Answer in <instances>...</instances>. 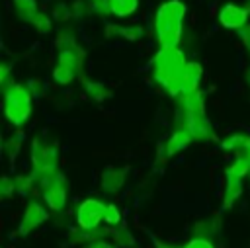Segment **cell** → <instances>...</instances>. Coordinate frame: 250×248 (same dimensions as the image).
Listing matches in <instances>:
<instances>
[{
  "label": "cell",
  "mask_w": 250,
  "mask_h": 248,
  "mask_svg": "<svg viewBox=\"0 0 250 248\" xmlns=\"http://www.w3.org/2000/svg\"><path fill=\"white\" fill-rule=\"evenodd\" d=\"M186 16V6L180 0H168L160 4L154 18V31L160 49H178L182 39V21Z\"/></svg>",
  "instance_id": "6da1fadb"
},
{
  "label": "cell",
  "mask_w": 250,
  "mask_h": 248,
  "mask_svg": "<svg viewBox=\"0 0 250 248\" xmlns=\"http://www.w3.org/2000/svg\"><path fill=\"white\" fill-rule=\"evenodd\" d=\"M186 66V59L178 49H160L154 57V78L160 86L166 88L168 94H182L180 74Z\"/></svg>",
  "instance_id": "7a4b0ae2"
},
{
  "label": "cell",
  "mask_w": 250,
  "mask_h": 248,
  "mask_svg": "<svg viewBox=\"0 0 250 248\" xmlns=\"http://www.w3.org/2000/svg\"><path fill=\"white\" fill-rule=\"evenodd\" d=\"M182 129H186L191 139H207L211 137V125L205 117V102L199 92L184 94L180 103Z\"/></svg>",
  "instance_id": "3957f363"
},
{
  "label": "cell",
  "mask_w": 250,
  "mask_h": 248,
  "mask_svg": "<svg viewBox=\"0 0 250 248\" xmlns=\"http://www.w3.org/2000/svg\"><path fill=\"white\" fill-rule=\"evenodd\" d=\"M4 111L14 125H21L31 113V92L21 84H10L4 90Z\"/></svg>",
  "instance_id": "277c9868"
},
{
  "label": "cell",
  "mask_w": 250,
  "mask_h": 248,
  "mask_svg": "<svg viewBox=\"0 0 250 248\" xmlns=\"http://www.w3.org/2000/svg\"><path fill=\"white\" fill-rule=\"evenodd\" d=\"M250 176V164L246 160L236 158L234 164H230L225 172V197H223V207L230 209L234 205V201L240 197L242 193V178Z\"/></svg>",
  "instance_id": "5b68a950"
},
{
  "label": "cell",
  "mask_w": 250,
  "mask_h": 248,
  "mask_svg": "<svg viewBox=\"0 0 250 248\" xmlns=\"http://www.w3.org/2000/svg\"><path fill=\"white\" fill-rule=\"evenodd\" d=\"M57 148L51 145H43L41 141H33L31 146V164H33V178L35 182L43 176L57 172Z\"/></svg>",
  "instance_id": "8992f818"
},
{
  "label": "cell",
  "mask_w": 250,
  "mask_h": 248,
  "mask_svg": "<svg viewBox=\"0 0 250 248\" xmlns=\"http://www.w3.org/2000/svg\"><path fill=\"white\" fill-rule=\"evenodd\" d=\"M105 203H102L96 197H88L84 199L78 209H76V223L80 228L84 230H96L100 227V223H104V215H105Z\"/></svg>",
  "instance_id": "52a82bcc"
},
{
  "label": "cell",
  "mask_w": 250,
  "mask_h": 248,
  "mask_svg": "<svg viewBox=\"0 0 250 248\" xmlns=\"http://www.w3.org/2000/svg\"><path fill=\"white\" fill-rule=\"evenodd\" d=\"M47 219H49L47 209L41 203L31 201L25 207V211H23V217H21V223H20V228L18 230H20V234H29L31 230H35L37 227H41Z\"/></svg>",
  "instance_id": "ba28073f"
},
{
  "label": "cell",
  "mask_w": 250,
  "mask_h": 248,
  "mask_svg": "<svg viewBox=\"0 0 250 248\" xmlns=\"http://www.w3.org/2000/svg\"><path fill=\"white\" fill-rule=\"evenodd\" d=\"M219 21L229 29H242L248 23V10L238 4H225L219 12Z\"/></svg>",
  "instance_id": "9c48e42d"
},
{
  "label": "cell",
  "mask_w": 250,
  "mask_h": 248,
  "mask_svg": "<svg viewBox=\"0 0 250 248\" xmlns=\"http://www.w3.org/2000/svg\"><path fill=\"white\" fill-rule=\"evenodd\" d=\"M221 146H223L225 150L234 152L240 160H246V162L250 164V137H248V135H242V133L230 135V137H227V139L221 143Z\"/></svg>",
  "instance_id": "30bf717a"
},
{
  "label": "cell",
  "mask_w": 250,
  "mask_h": 248,
  "mask_svg": "<svg viewBox=\"0 0 250 248\" xmlns=\"http://www.w3.org/2000/svg\"><path fill=\"white\" fill-rule=\"evenodd\" d=\"M201 66L197 62H186L182 74H180V88H182V94H191V92H197V84L201 80Z\"/></svg>",
  "instance_id": "8fae6325"
},
{
  "label": "cell",
  "mask_w": 250,
  "mask_h": 248,
  "mask_svg": "<svg viewBox=\"0 0 250 248\" xmlns=\"http://www.w3.org/2000/svg\"><path fill=\"white\" fill-rule=\"evenodd\" d=\"M189 143H191V135H189L186 129H178V131H176V133H172V135H170V139L166 141L164 152H166V156H172V154H176V152L184 150Z\"/></svg>",
  "instance_id": "7c38bea8"
},
{
  "label": "cell",
  "mask_w": 250,
  "mask_h": 248,
  "mask_svg": "<svg viewBox=\"0 0 250 248\" xmlns=\"http://www.w3.org/2000/svg\"><path fill=\"white\" fill-rule=\"evenodd\" d=\"M123 184H125V170L111 168V170H105L102 176V187L107 193H115Z\"/></svg>",
  "instance_id": "4fadbf2b"
},
{
  "label": "cell",
  "mask_w": 250,
  "mask_h": 248,
  "mask_svg": "<svg viewBox=\"0 0 250 248\" xmlns=\"http://www.w3.org/2000/svg\"><path fill=\"white\" fill-rule=\"evenodd\" d=\"M14 10L18 14V18L23 21H31L39 12L35 0H14Z\"/></svg>",
  "instance_id": "5bb4252c"
},
{
  "label": "cell",
  "mask_w": 250,
  "mask_h": 248,
  "mask_svg": "<svg viewBox=\"0 0 250 248\" xmlns=\"http://www.w3.org/2000/svg\"><path fill=\"white\" fill-rule=\"evenodd\" d=\"M139 8V0H109V10L117 18H127Z\"/></svg>",
  "instance_id": "9a60e30c"
},
{
  "label": "cell",
  "mask_w": 250,
  "mask_h": 248,
  "mask_svg": "<svg viewBox=\"0 0 250 248\" xmlns=\"http://www.w3.org/2000/svg\"><path fill=\"white\" fill-rule=\"evenodd\" d=\"M217 230H219V221H217L215 217H207V219H203V221H197V225H195V228H193L195 238H207V240H209V236H213Z\"/></svg>",
  "instance_id": "2e32d148"
},
{
  "label": "cell",
  "mask_w": 250,
  "mask_h": 248,
  "mask_svg": "<svg viewBox=\"0 0 250 248\" xmlns=\"http://www.w3.org/2000/svg\"><path fill=\"white\" fill-rule=\"evenodd\" d=\"M105 33H107V35H119V37L131 39V41L143 37V29H141V27H135V25H131V27H123V25H107V27H105Z\"/></svg>",
  "instance_id": "e0dca14e"
},
{
  "label": "cell",
  "mask_w": 250,
  "mask_h": 248,
  "mask_svg": "<svg viewBox=\"0 0 250 248\" xmlns=\"http://www.w3.org/2000/svg\"><path fill=\"white\" fill-rule=\"evenodd\" d=\"M86 92L92 100L100 102V100H105L109 96V90L102 84V82H86Z\"/></svg>",
  "instance_id": "ac0fdd59"
},
{
  "label": "cell",
  "mask_w": 250,
  "mask_h": 248,
  "mask_svg": "<svg viewBox=\"0 0 250 248\" xmlns=\"http://www.w3.org/2000/svg\"><path fill=\"white\" fill-rule=\"evenodd\" d=\"M74 74H76V70H72V68H68V66H62V64H57L55 70H53V78H55L59 84H68V82H72Z\"/></svg>",
  "instance_id": "d6986e66"
},
{
  "label": "cell",
  "mask_w": 250,
  "mask_h": 248,
  "mask_svg": "<svg viewBox=\"0 0 250 248\" xmlns=\"http://www.w3.org/2000/svg\"><path fill=\"white\" fill-rule=\"evenodd\" d=\"M33 27H35V31H39V33H47V31H51V18L47 16V14H41V12H37V16L29 21Z\"/></svg>",
  "instance_id": "ffe728a7"
},
{
  "label": "cell",
  "mask_w": 250,
  "mask_h": 248,
  "mask_svg": "<svg viewBox=\"0 0 250 248\" xmlns=\"http://www.w3.org/2000/svg\"><path fill=\"white\" fill-rule=\"evenodd\" d=\"M119 221H121V213H119V209L115 207V205H107L105 207V215H104V223L107 225V227H115V225H119Z\"/></svg>",
  "instance_id": "44dd1931"
},
{
  "label": "cell",
  "mask_w": 250,
  "mask_h": 248,
  "mask_svg": "<svg viewBox=\"0 0 250 248\" xmlns=\"http://www.w3.org/2000/svg\"><path fill=\"white\" fill-rule=\"evenodd\" d=\"M111 236H113V240L119 244V246H125V248H129V246H133L135 244V238H133V234L129 232V230H117V232H111Z\"/></svg>",
  "instance_id": "7402d4cb"
},
{
  "label": "cell",
  "mask_w": 250,
  "mask_h": 248,
  "mask_svg": "<svg viewBox=\"0 0 250 248\" xmlns=\"http://www.w3.org/2000/svg\"><path fill=\"white\" fill-rule=\"evenodd\" d=\"M86 2L90 6V12H94L98 16H104V14L111 12L109 10V0H86Z\"/></svg>",
  "instance_id": "603a6c76"
},
{
  "label": "cell",
  "mask_w": 250,
  "mask_h": 248,
  "mask_svg": "<svg viewBox=\"0 0 250 248\" xmlns=\"http://www.w3.org/2000/svg\"><path fill=\"white\" fill-rule=\"evenodd\" d=\"M14 191H16V180L4 176V178H2V184H0V193H2V197L6 199V197H10Z\"/></svg>",
  "instance_id": "cb8c5ba5"
},
{
  "label": "cell",
  "mask_w": 250,
  "mask_h": 248,
  "mask_svg": "<svg viewBox=\"0 0 250 248\" xmlns=\"http://www.w3.org/2000/svg\"><path fill=\"white\" fill-rule=\"evenodd\" d=\"M21 139H23V135L18 133V137H12V139L8 141L6 148H8V154H10V156H16V152H18V148H20V145H21Z\"/></svg>",
  "instance_id": "d4e9b609"
},
{
  "label": "cell",
  "mask_w": 250,
  "mask_h": 248,
  "mask_svg": "<svg viewBox=\"0 0 250 248\" xmlns=\"http://www.w3.org/2000/svg\"><path fill=\"white\" fill-rule=\"evenodd\" d=\"M182 248H215V246H213L211 240H207V238H193V240H189L188 244H184Z\"/></svg>",
  "instance_id": "484cf974"
},
{
  "label": "cell",
  "mask_w": 250,
  "mask_h": 248,
  "mask_svg": "<svg viewBox=\"0 0 250 248\" xmlns=\"http://www.w3.org/2000/svg\"><path fill=\"white\" fill-rule=\"evenodd\" d=\"M238 35H240V39H242V43H244V47L250 51V23H246L240 31H238Z\"/></svg>",
  "instance_id": "4316f807"
},
{
  "label": "cell",
  "mask_w": 250,
  "mask_h": 248,
  "mask_svg": "<svg viewBox=\"0 0 250 248\" xmlns=\"http://www.w3.org/2000/svg\"><path fill=\"white\" fill-rule=\"evenodd\" d=\"M68 16H70V12H68L66 6H57V8H55V18H57V20H66Z\"/></svg>",
  "instance_id": "83f0119b"
},
{
  "label": "cell",
  "mask_w": 250,
  "mask_h": 248,
  "mask_svg": "<svg viewBox=\"0 0 250 248\" xmlns=\"http://www.w3.org/2000/svg\"><path fill=\"white\" fill-rule=\"evenodd\" d=\"M90 248H113V246H111L109 242H102V240H100V242H94Z\"/></svg>",
  "instance_id": "f1b7e54d"
},
{
  "label": "cell",
  "mask_w": 250,
  "mask_h": 248,
  "mask_svg": "<svg viewBox=\"0 0 250 248\" xmlns=\"http://www.w3.org/2000/svg\"><path fill=\"white\" fill-rule=\"evenodd\" d=\"M154 248H176V246H172V244H168V242H160V240H154Z\"/></svg>",
  "instance_id": "f546056e"
},
{
  "label": "cell",
  "mask_w": 250,
  "mask_h": 248,
  "mask_svg": "<svg viewBox=\"0 0 250 248\" xmlns=\"http://www.w3.org/2000/svg\"><path fill=\"white\" fill-rule=\"evenodd\" d=\"M248 82H250V70H248Z\"/></svg>",
  "instance_id": "4dcf8cb0"
}]
</instances>
